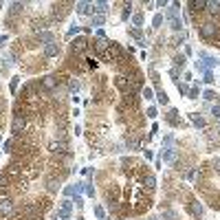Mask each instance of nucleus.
Wrapping results in <instances>:
<instances>
[{"mask_svg":"<svg viewBox=\"0 0 220 220\" xmlns=\"http://www.w3.org/2000/svg\"><path fill=\"white\" fill-rule=\"evenodd\" d=\"M198 35L205 40L207 44H216V46H220V38H218V31L220 26L216 24V20H205V22H198Z\"/></svg>","mask_w":220,"mask_h":220,"instance_id":"f257e3e1","label":"nucleus"},{"mask_svg":"<svg viewBox=\"0 0 220 220\" xmlns=\"http://www.w3.org/2000/svg\"><path fill=\"white\" fill-rule=\"evenodd\" d=\"M71 51H73V55H77V57L84 55L88 51V40H86V38H77V40L71 44Z\"/></svg>","mask_w":220,"mask_h":220,"instance_id":"f03ea898","label":"nucleus"},{"mask_svg":"<svg viewBox=\"0 0 220 220\" xmlns=\"http://www.w3.org/2000/svg\"><path fill=\"white\" fill-rule=\"evenodd\" d=\"M108 44H110V40H106V35H97V40L93 42V51L101 57V55H104V51L108 49Z\"/></svg>","mask_w":220,"mask_h":220,"instance_id":"7ed1b4c3","label":"nucleus"},{"mask_svg":"<svg viewBox=\"0 0 220 220\" xmlns=\"http://www.w3.org/2000/svg\"><path fill=\"white\" fill-rule=\"evenodd\" d=\"M187 211H189L194 218H200V216H202V207H200V202H198V200H189V202H187Z\"/></svg>","mask_w":220,"mask_h":220,"instance_id":"20e7f679","label":"nucleus"},{"mask_svg":"<svg viewBox=\"0 0 220 220\" xmlns=\"http://www.w3.org/2000/svg\"><path fill=\"white\" fill-rule=\"evenodd\" d=\"M71 209H73V202L71 200H64V202H62V207H60V211H57V216L62 220H66V218L71 216Z\"/></svg>","mask_w":220,"mask_h":220,"instance_id":"39448f33","label":"nucleus"},{"mask_svg":"<svg viewBox=\"0 0 220 220\" xmlns=\"http://www.w3.org/2000/svg\"><path fill=\"white\" fill-rule=\"evenodd\" d=\"M57 53H60V46H57L55 42H51V44L44 46V57H55Z\"/></svg>","mask_w":220,"mask_h":220,"instance_id":"423d86ee","label":"nucleus"},{"mask_svg":"<svg viewBox=\"0 0 220 220\" xmlns=\"http://www.w3.org/2000/svg\"><path fill=\"white\" fill-rule=\"evenodd\" d=\"M75 9H77V13H90V11H95V4H90V2H77Z\"/></svg>","mask_w":220,"mask_h":220,"instance_id":"0eeeda50","label":"nucleus"},{"mask_svg":"<svg viewBox=\"0 0 220 220\" xmlns=\"http://www.w3.org/2000/svg\"><path fill=\"white\" fill-rule=\"evenodd\" d=\"M176 115H178L176 110H170V115H167V121H170L172 126H176V123H178V117H176Z\"/></svg>","mask_w":220,"mask_h":220,"instance_id":"6e6552de","label":"nucleus"},{"mask_svg":"<svg viewBox=\"0 0 220 220\" xmlns=\"http://www.w3.org/2000/svg\"><path fill=\"white\" fill-rule=\"evenodd\" d=\"M163 159H165V161H174V159H176V152H174V150H167L165 154H163Z\"/></svg>","mask_w":220,"mask_h":220,"instance_id":"1a4fd4ad","label":"nucleus"},{"mask_svg":"<svg viewBox=\"0 0 220 220\" xmlns=\"http://www.w3.org/2000/svg\"><path fill=\"white\" fill-rule=\"evenodd\" d=\"M174 64L183 68V66H185V55H176V57H174Z\"/></svg>","mask_w":220,"mask_h":220,"instance_id":"9d476101","label":"nucleus"},{"mask_svg":"<svg viewBox=\"0 0 220 220\" xmlns=\"http://www.w3.org/2000/svg\"><path fill=\"white\" fill-rule=\"evenodd\" d=\"M191 121H194V123H196L198 128H202V126H205V121H202V117H198V115H191Z\"/></svg>","mask_w":220,"mask_h":220,"instance_id":"9b49d317","label":"nucleus"},{"mask_svg":"<svg viewBox=\"0 0 220 220\" xmlns=\"http://www.w3.org/2000/svg\"><path fill=\"white\" fill-rule=\"evenodd\" d=\"M161 22H163V15H161V13H156V15H154V20H152V24H154V26H161Z\"/></svg>","mask_w":220,"mask_h":220,"instance_id":"f8f14e48","label":"nucleus"},{"mask_svg":"<svg viewBox=\"0 0 220 220\" xmlns=\"http://www.w3.org/2000/svg\"><path fill=\"white\" fill-rule=\"evenodd\" d=\"M156 97H159V104H167V95L163 93V90H161L159 95H156Z\"/></svg>","mask_w":220,"mask_h":220,"instance_id":"ddd939ff","label":"nucleus"},{"mask_svg":"<svg viewBox=\"0 0 220 220\" xmlns=\"http://www.w3.org/2000/svg\"><path fill=\"white\" fill-rule=\"evenodd\" d=\"M130 9H132V4H130V2H128V4H126V9H123V15H121V18H123V20H126V18H128V15H130Z\"/></svg>","mask_w":220,"mask_h":220,"instance_id":"4468645a","label":"nucleus"},{"mask_svg":"<svg viewBox=\"0 0 220 220\" xmlns=\"http://www.w3.org/2000/svg\"><path fill=\"white\" fill-rule=\"evenodd\" d=\"M18 82H20V77H13V79H11V93H15V88H18Z\"/></svg>","mask_w":220,"mask_h":220,"instance_id":"2eb2a0df","label":"nucleus"},{"mask_svg":"<svg viewBox=\"0 0 220 220\" xmlns=\"http://www.w3.org/2000/svg\"><path fill=\"white\" fill-rule=\"evenodd\" d=\"M130 35H132V38H141L143 33H141V29H130Z\"/></svg>","mask_w":220,"mask_h":220,"instance_id":"dca6fc26","label":"nucleus"},{"mask_svg":"<svg viewBox=\"0 0 220 220\" xmlns=\"http://www.w3.org/2000/svg\"><path fill=\"white\" fill-rule=\"evenodd\" d=\"M216 97H218V95L213 93V90H207V93H205V99H216Z\"/></svg>","mask_w":220,"mask_h":220,"instance_id":"f3484780","label":"nucleus"},{"mask_svg":"<svg viewBox=\"0 0 220 220\" xmlns=\"http://www.w3.org/2000/svg\"><path fill=\"white\" fill-rule=\"evenodd\" d=\"M143 97L145 99H152V88H143Z\"/></svg>","mask_w":220,"mask_h":220,"instance_id":"a211bd4d","label":"nucleus"},{"mask_svg":"<svg viewBox=\"0 0 220 220\" xmlns=\"http://www.w3.org/2000/svg\"><path fill=\"white\" fill-rule=\"evenodd\" d=\"M141 22H143V13H137L134 15V24H141Z\"/></svg>","mask_w":220,"mask_h":220,"instance_id":"6ab92c4d","label":"nucleus"},{"mask_svg":"<svg viewBox=\"0 0 220 220\" xmlns=\"http://www.w3.org/2000/svg\"><path fill=\"white\" fill-rule=\"evenodd\" d=\"M75 33H79V26H77V24H75V26H73V29L68 31V38H71V35H75Z\"/></svg>","mask_w":220,"mask_h":220,"instance_id":"aec40b11","label":"nucleus"},{"mask_svg":"<svg viewBox=\"0 0 220 220\" xmlns=\"http://www.w3.org/2000/svg\"><path fill=\"white\" fill-rule=\"evenodd\" d=\"M95 213H97V218H104V209L101 207H95Z\"/></svg>","mask_w":220,"mask_h":220,"instance_id":"412c9836","label":"nucleus"},{"mask_svg":"<svg viewBox=\"0 0 220 220\" xmlns=\"http://www.w3.org/2000/svg\"><path fill=\"white\" fill-rule=\"evenodd\" d=\"M148 117H150V119H154V117H156V108H150L148 110Z\"/></svg>","mask_w":220,"mask_h":220,"instance_id":"4be33fe9","label":"nucleus"},{"mask_svg":"<svg viewBox=\"0 0 220 220\" xmlns=\"http://www.w3.org/2000/svg\"><path fill=\"white\" fill-rule=\"evenodd\" d=\"M196 95H198V88H191V90H189V97L196 99Z\"/></svg>","mask_w":220,"mask_h":220,"instance_id":"5701e85b","label":"nucleus"},{"mask_svg":"<svg viewBox=\"0 0 220 220\" xmlns=\"http://www.w3.org/2000/svg\"><path fill=\"white\" fill-rule=\"evenodd\" d=\"M178 90H180V93L185 95V93H187V86H185V84H178Z\"/></svg>","mask_w":220,"mask_h":220,"instance_id":"b1692460","label":"nucleus"},{"mask_svg":"<svg viewBox=\"0 0 220 220\" xmlns=\"http://www.w3.org/2000/svg\"><path fill=\"white\" fill-rule=\"evenodd\" d=\"M205 82H207V84H211V82H213V77H211V73H207V75H205Z\"/></svg>","mask_w":220,"mask_h":220,"instance_id":"393cba45","label":"nucleus"},{"mask_svg":"<svg viewBox=\"0 0 220 220\" xmlns=\"http://www.w3.org/2000/svg\"><path fill=\"white\" fill-rule=\"evenodd\" d=\"M77 220H84V218H77Z\"/></svg>","mask_w":220,"mask_h":220,"instance_id":"a878e982","label":"nucleus"}]
</instances>
